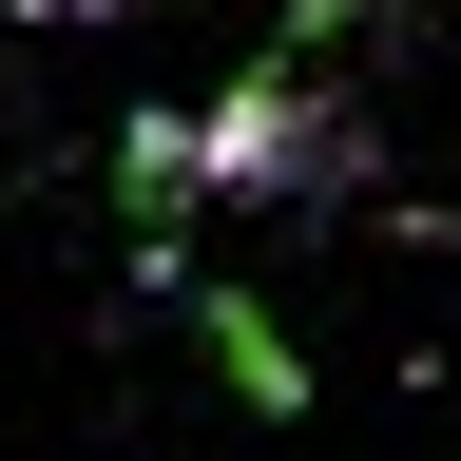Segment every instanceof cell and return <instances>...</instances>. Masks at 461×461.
<instances>
[{
  "label": "cell",
  "instance_id": "cell-1",
  "mask_svg": "<svg viewBox=\"0 0 461 461\" xmlns=\"http://www.w3.org/2000/svg\"><path fill=\"white\" fill-rule=\"evenodd\" d=\"M193 193H212V212H308V193H366V135H346V96H327V77L250 58V77H212V115H193Z\"/></svg>",
  "mask_w": 461,
  "mask_h": 461
},
{
  "label": "cell",
  "instance_id": "cell-2",
  "mask_svg": "<svg viewBox=\"0 0 461 461\" xmlns=\"http://www.w3.org/2000/svg\"><path fill=\"white\" fill-rule=\"evenodd\" d=\"M173 308H193V346L230 366V403H269V423H308V346H288V308H269V288H230V269H193Z\"/></svg>",
  "mask_w": 461,
  "mask_h": 461
},
{
  "label": "cell",
  "instance_id": "cell-4",
  "mask_svg": "<svg viewBox=\"0 0 461 461\" xmlns=\"http://www.w3.org/2000/svg\"><path fill=\"white\" fill-rule=\"evenodd\" d=\"M39 20H115V0H39Z\"/></svg>",
  "mask_w": 461,
  "mask_h": 461
},
{
  "label": "cell",
  "instance_id": "cell-5",
  "mask_svg": "<svg viewBox=\"0 0 461 461\" xmlns=\"http://www.w3.org/2000/svg\"><path fill=\"white\" fill-rule=\"evenodd\" d=\"M0 20H39V0H0Z\"/></svg>",
  "mask_w": 461,
  "mask_h": 461
},
{
  "label": "cell",
  "instance_id": "cell-3",
  "mask_svg": "<svg viewBox=\"0 0 461 461\" xmlns=\"http://www.w3.org/2000/svg\"><path fill=\"white\" fill-rule=\"evenodd\" d=\"M366 20H384V0H269V58H288V77H327Z\"/></svg>",
  "mask_w": 461,
  "mask_h": 461
}]
</instances>
